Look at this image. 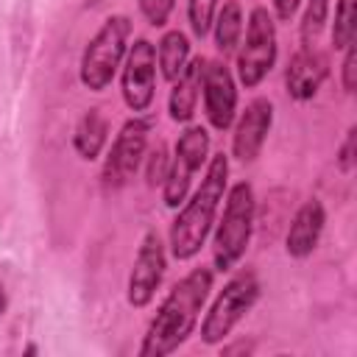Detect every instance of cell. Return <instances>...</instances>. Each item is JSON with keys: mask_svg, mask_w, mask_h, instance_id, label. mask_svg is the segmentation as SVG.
I'll use <instances>...</instances> for the list:
<instances>
[{"mask_svg": "<svg viewBox=\"0 0 357 357\" xmlns=\"http://www.w3.org/2000/svg\"><path fill=\"white\" fill-rule=\"evenodd\" d=\"M209 153V134L201 126H187L176 142V153L170 159L167 176L162 181V195L167 206H178L187 198L190 181L195 176V170L206 162Z\"/></svg>", "mask_w": 357, "mask_h": 357, "instance_id": "obj_8", "label": "cell"}, {"mask_svg": "<svg viewBox=\"0 0 357 357\" xmlns=\"http://www.w3.org/2000/svg\"><path fill=\"white\" fill-rule=\"evenodd\" d=\"M148 134H151V123L142 117H131L123 123L103 162V173H100L103 190H120L134 178V173L145 159Z\"/></svg>", "mask_w": 357, "mask_h": 357, "instance_id": "obj_7", "label": "cell"}, {"mask_svg": "<svg viewBox=\"0 0 357 357\" xmlns=\"http://www.w3.org/2000/svg\"><path fill=\"white\" fill-rule=\"evenodd\" d=\"M6 304H8V298H6V290H3V284H0V315L6 312Z\"/></svg>", "mask_w": 357, "mask_h": 357, "instance_id": "obj_27", "label": "cell"}, {"mask_svg": "<svg viewBox=\"0 0 357 357\" xmlns=\"http://www.w3.org/2000/svg\"><path fill=\"white\" fill-rule=\"evenodd\" d=\"M128 36H131V22L123 14L109 17L98 28V33L89 39V45L81 56V84L86 89L103 92L112 84L120 61L126 59Z\"/></svg>", "mask_w": 357, "mask_h": 357, "instance_id": "obj_4", "label": "cell"}, {"mask_svg": "<svg viewBox=\"0 0 357 357\" xmlns=\"http://www.w3.org/2000/svg\"><path fill=\"white\" fill-rule=\"evenodd\" d=\"M324 223H326V212H324V204L318 198H310L304 201L293 220H290V229H287V254L290 257H310L321 240V231H324Z\"/></svg>", "mask_w": 357, "mask_h": 357, "instance_id": "obj_14", "label": "cell"}, {"mask_svg": "<svg viewBox=\"0 0 357 357\" xmlns=\"http://www.w3.org/2000/svg\"><path fill=\"white\" fill-rule=\"evenodd\" d=\"M204 61L206 59H192L187 61V67L178 73V78L173 81V89H170V117L176 123H187L192 114H195V106H198V95H201V75H204Z\"/></svg>", "mask_w": 357, "mask_h": 357, "instance_id": "obj_15", "label": "cell"}, {"mask_svg": "<svg viewBox=\"0 0 357 357\" xmlns=\"http://www.w3.org/2000/svg\"><path fill=\"white\" fill-rule=\"evenodd\" d=\"M156 92V47L148 39H137L123 64V100L131 112H145Z\"/></svg>", "mask_w": 357, "mask_h": 357, "instance_id": "obj_9", "label": "cell"}, {"mask_svg": "<svg viewBox=\"0 0 357 357\" xmlns=\"http://www.w3.org/2000/svg\"><path fill=\"white\" fill-rule=\"evenodd\" d=\"M167 167H170L167 145L159 139V142L151 148V153H148V184H151V187L162 184V181H165V176H167Z\"/></svg>", "mask_w": 357, "mask_h": 357, "instance_id": "obj_22", "label": "cell"}, {"mask_svg": "<svg viewBox=\"0 0 357 357\" xmlns=\"http://www.w3.org/2000/svg\"><path fill=\"white\" fill-rule=\"evenodd\" d=\"M106 134H109V123H106L103 112L100 109H89L78 120L75 134H73V145L81 153V159H98L103 145H106Z\"/></svg>", "mask_w": 357, "mask_h": 357, "instance_id": "obj_16", "label": "cell"}, {"mask_svg": "<svg viewBox=\"0 0 357 357\" xmlns=\"http://www.w3.org/2000/svg\"><path fill=\"white\" fill-rule=\"evenodd\" d=\"M298 3H301V0H273V8H276V17H279V20H290V17L296 14V8H298Z\"/></svg>", "mask_w": 357, "mask_h": 357, "instance_id": "obj_26", "label": "cell"}, {"mask_svg": "<svg viewBox=\"0 0 357 357\" xmlns=\"http://www.w3.org/2000/svg\"><path fill=\"white\" fill-rule=\"evenodd\" d=\"M354 0H337L335 6V22H332V45L335 50H343L354 42Z\"/></svg>", "mask_w": 357, "mask_h": 357, "instance_id": "obj_20", "label": "cell"}, {"mask_svg": "<svg viewBox=\"0 0 357 357\" xmlns=\"http://www.w3.org/2000/svg\"><path fill=\"white\" fill-rule=\"evenodd\" d=\"M354 148H357V128L351 126V128L346 131V139H343V145H340V156H337L343 173H351V170H354Z\"/></svg>", "mask_w": 357, "mask_h": 357, "instance_id": "obj_25", "label": "cell"}, {"mask_svg": "<svg viewBox=\"0 0 357 357\" xmlns=\"http://www.w3.org/2000/svg\"><path fill=\"white\" fill-rule=\"evenodd\" d=\"M259 298V279L254 271H240L234 273L223 290L218 293V298L212 301L204 324H201V337L204 343H220L237 324L240 318L257 304Z\"/></svg>", "mask_w": 357, "mask_h": 357, "instance_id": "obj_5", "label": "cell"}, {"mask_svg": "<svg viewBox=\"0 0 357 357\" xmlns=\"http://www.w3.org/2000/svg\"><path fill=\"white\" fill-rule=\"evenodd\" d=\"M218 14V0H187V17L195 36H206Z\"/></svg>", "mask_w": 357, "mask_h": 357, "instance_id": "obj_21", "label": "cell"}, {"mask_svg": "<svg viewBox=\"0 0 357 357\" xmlns=\"http://www.w3.org/2000/svg\"><path fill=\"white\" fill-rule=\"evenodd\" d=\"M273 123V106L268 98H254L245 112L240 114V123L234 128V139H231V151L240 162H254L265 145V137L271 131Z\"/></svg>", "mask_w": 357, "mask_h": 357, "instance_id": "obj_12", "label": "cell"}, {"mask_svg": "<svg viewBox=\"0 0 357 357\" xmlns=\"http://www.w3.org/2000/svg\"><path fill=\"white\" fill-rule=\"evenodd\" d=\"M201 92H204L206 120L212 123V128L226 131L237 114V86L223 61H204Z\"/></svg>", "mask_w": 357, "mask_h": 357, "instance_id": "obj_11", "label": "cell"}, {"mask_svg": "<svg viewBox=\"0 0 357 357\" xmlns=\"http://www.w3.org/2000/svg\"><path fill=\"white\" fill-rule=\"evenodd\" d=\"M254 187L248 181H237L226 195V206L215 229L212 259L218 271H231L243 259L254 231Z\"/></svg>", "mask_w": 357, "mask_h": 357, "instance_id": "obj_3", "label": "cell"}, {"mask_svg": "<svg viewBox=\"0 0 357 357\" xmlns=\"http://www.w3.org/2000/svg\"><path fill=\"white\" fill-rule=\"evenodd\" d=\"M156 59H159V67H162V75L167 81H176L178 73L187 67L190 61V42L181 31H167L162 39H159V50H156Z\"/></svg>", "mask_w": 357, "mask_h": 357, "instance_id": "obj_18", "label": "cell"}, {"mask_svg": "<svg viewBox=\"0 0 357 357\" xmlns=\"http://www.w3.org/2000/svg\"><path fill=\"white\" fill-rule=\"evenodd\" d=\"M343 50H346V56H343V89L354 92V86H357V45L351 42Z\"/></svg>", "mask_w": 357, "mask_h": 357, "instance_id": "obj_24", "label": "cell"}, {"mask_svg": "<svg viewBox=\"0 0 357 357\" xmlns=\"http://www.w3.org/2000/svg\"><path fill=\"white\" fill-rule=\"evenodd\" d=\"M226 178H229V159L223 153H215L206 165V173L201 178L198 190L192 192V198L181 206V212L170 223V251L176 259L195 257L201 251V245L206 243V237L215 226L218 206L226 192Z\"/></svg>", "mask_w": 357, "mask_h": 357, "instance_id": "obj_2", "label": "cell"}, {"mask_svg": "<svg viewBox=\"0 0 357 357\" xmlns=\"http://www.w3.org/2000/svg\"><path fill=\"white\" fill-rule=\"evenodd\" d=\"M165 245L159 231H145L139 251L134 257V268L128 276V304L131 307H145L156 296V287L162 284L165 276Z\"/></svg>", "mask_w": 357, "mask_h": 357, "instance_id": "obj_10", "label": "cell"}, {"mask_svg": "<svg viewBox=\"0 0 357 357\" xmlns=\"http://www.w3.org/2000/svg\"><path fill=\"white\" fill-rule=\"evenodd\" d=\"M212 25H215L218 50H220L223 56H226V53H234L237 45H240V33H243V8H240V3H237V0H226V3L218 8Z\"/></svg>", "mask_w": 357, "mask_h": 357, "instance_id": "obj_17", "label": "cell"}, {"mask_svg": "<svg viewBox=\"0 0 357 357\" xmlns=\"http://www.w3.org/2000/svg\"><path fill=\"white\" fill-rule=\"evenodd\" d=\"M276 61V22L268 14V8L257 6L248 17L245 42L237 53V75L245 89L262 84V78L271 73Z\"/></svg>", "mask_w": 357, "mask_h": 357, "instance_id": "obj_6", "label": "cell"}, {"mask_svg": "<svg viewBox=\"0 0 357 357\" xmlns=\"http://www.w3.org/2000/svg\"><path fill=\"white\" fill-rule=\"evenodd\" d=\"M329 17V0H307L304 17H301V47H315L324 25Z\"/></svg>", "mask_w": 357, "mask_h": 357, "instance_id": "obj_19", "label": "cell"}, {"mask_svg": "<svg viewBox=\"0 0 357 357\" xmlns=\"http://www.w3.org/2000/svg\"><path fill=\"white\" fill-rule=\"evenodd\" d=\"M173 3L176 0H139V11L145 14V20L153 25V28H162L173 11Z\"/></svg>", "mask_w": 357, "mask_h": 357, "instance_id": "obj_23", "label": "cell"}, {"mask_svg": "<svg viewBox=\"0 0 357 357\" xmlns=\"http://www.w3.org/2000/svg\"><path fill=\"white\" fill-rule=\"evenodd\" d=\"M212 290V271L209 268H192L184 279H178L165 301L159 304L142 346L139 357H167L173 354L195 329L198 315L204 310V301Z\"/></svg>", "mask_w": 357, "mask_h": 357, "instance_id": "obj_1", "label": "cell"}, {"mask_svg": "<svg viewBox=\"0 0 357 357\" xmlns=\"http://www.w3.org/2000/svg\"><path fill=\"white\" fill-rule=\"evenodd\" d=\"M329 73L326 56L318 47H298L284 70V86L293 100H312Z\"/></svg>", "mask_w": 357, "mask_h": 357, "instance_id": "obj_13", "label": "cell"}]
</instances>
